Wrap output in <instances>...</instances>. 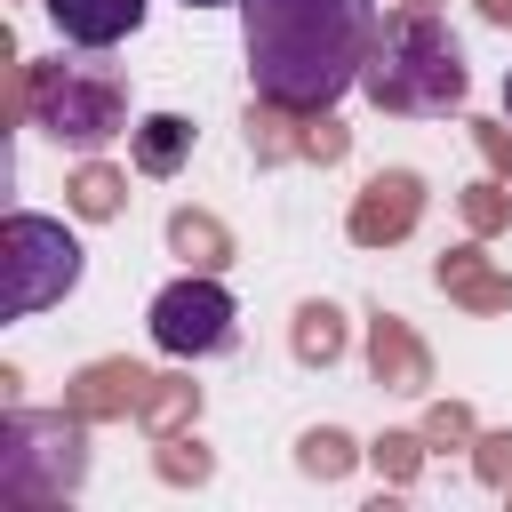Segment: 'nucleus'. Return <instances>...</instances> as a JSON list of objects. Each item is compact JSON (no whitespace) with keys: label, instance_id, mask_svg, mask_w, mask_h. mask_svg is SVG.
<instances>
[{"label":"nucleus","instance_id":"4","mask_svg":"<svg viewBox=\"0 0 512 512\" xmlns=\"http://www.w3.org/2000/svg\"><path fill=\"white\" fill-rule=\"evenodd\" d=\"M80 480H88V416L8 408V424H0V504L40 512V504H64Z\"/></svg>","mask_w":512,"mask_h":512},{"label":"nucleus","instance_id":"26","mask_svg":"<svg viewBox=\"0 0 512 512\" xmlns=\"http://www.w3.org/2000/svg\"><path fill=\"white\" fill-rule=\"evenodd\" d=\"M504 112H512V72H504Z\"/></svg>","mask_w":512,"mask_h":512},{"label":"nucleus","instance_id":"16","mask_svg":"<svg viewBox=\"0 0 512 512\" xmlns=\"http://www.w3.org/2000/svg\"><path fill=\"white\" fill-rule=\"evenodd\" d=\"M296 360H304V368L344 360V312H336V304H304V312H296Z\"/></svg>","mask_w":512,"mask_h":512},{"label":"nucleus","instance_id":"8","mask_svg":"<svg viewBox=\"0 0 512 512\" xmlns=\"http://www.w3.org/2000/svg\"><path fill=\"white\" fill-rule=\"evenodd\" d=\"M416 216H424V176H416V168H384V176H368V184H360V200H352L344 232H352L360 248H392V240H408V232H416Z\"/></svg>","mask_w":512,"mask_h":512},{"label":"nucleus","instance_id":"6","mask_svg":"<svg viewBox=\"0 0 512 512\" xmlns=\"http://www.w3.org/2000/svg\"><path fill=\"white\" fill-rule=\"evenodd\" d=\"M152 344L168 360H216L240 344V304L224 296L216 272H184L152 296Z\"/></svg>","mask_w":512,"mask_h":512},{"label":"nucleus","instance_id":"21","mask_svg":"<svg viewBox=\"0 0 512 512\" xmlns=\"http://www.w3.org/2000/svg\"><path fill=\"white\" fill-rule=\"evenodd\" d=\"M160 480H208V456H200V440L168 432V440H160Z\"/></svg>","mask_w":512,"mask_h":512},{"label":"nucleus","instance_id":"15","mask_svg":"<svg viewBox=\"0 0 512 512\" xmlns=\"http://www.w3.org/2000/svg\"><path fill=\"white\" fill-rule=\"evenodd\" d=\"M64 192H72V216L104 224V216H120V200H128V176H120V168H104V160H80Z\"/></svg>","mask_w":512,"mask_h":512},{"label":"nucleus","instance_id":"17","mask_svg":"<svg viewBox=\"0 0 512 512\" xmlns=\"http://www.w3.org/2000/svg\"><path fill=\"white\" fill-rule=\"evenodd\" d=\"M136 416L168 440V432H184V424L200 416V384H184V376H152V392H144V408H136Z\"/></svg>","mask_w":512,"mask_h":512},{"label":"nucleus","instance_id":"27","mask_svg":"<svg viewBox=\"0 0 512 512\" xmlns=\"http://www.w3.org/2000/svg\"><path fill=\"white\" fill-rule=\"evenodd\" d=\"M184 8H224V0H184Z\"/></svg>","mask_w":512,"mask_h":512},{"label":"nucleus","instance_id":"12","mask_svg":"<svg viewBox=\"0 0 512 512\" xmlns=\"http://www.w3.org/2000/svg\"><path fill=\"white\" fill-rule=\"evenodd\" d=\"M432 280H440L456 304H472V312H512V280H504L480 248H448V256L432 264Z\"/></svg>","mask_w":512,"mask_h":512},{"label":"nucleus","instance_id":"11","mask_svg":"<svg viewBox=\"0 0 512 512\" xmlns=\"http://www.w3.org/2000/svg\"><path fill=\"white\" fill-rule=\"evenodd\" d=\"M368 368H376V384H392V392H424V384H432V352L408 336L400 312H376V320H368Z\"/></svg>","mask_w":512,"mask_h":512},{"label":"nucleus","instance_id":"25","mask_svg":"<svg viewBox=\"0 0 512 512\" xmlns=\"http://www.w3.org/2000/svg\"><path fill=\"white\" fill-rule=\"evenodd\" d=\"M480 16L488 24H512V0H480Z\"/></svg>","mask_w":512,"mask_h":512},{"label":"nucleus","instance_id":"2","mask_svg":"<svg viewBox=\"0 0 512 512\" xmlns=\"http://www.w3.org/2000/svg\"><path fill=\"white\" fill-rule=\"evenodd\" d=\"M8 112L32 120L40 136H56L64 152H104V144L128 128V80H120L112 64H64V56L24 64V56H16V72H8Z\"/></svg>","mask_w":512,"mask_h":512},{"label":"nucleus","instance_id":"22","mask_svg":"<svg viewBox=\"0 0 512 512\" xmlns=\"http://www.w3.org/2000/svg\"><path fill=\"white\" fill-rule=\"evenodd\" d=\"M472 144L488 152V168H496V176H512V136H504L496 120H472Z\"/></svg>","mask_w":512,"mask_h":512},{"label":"nucleus","instance_id":"9","mask_svg":"<svg viewBox=\"0 0 512 512\" xmlns=\"http://www.w3.org/2000/svg\"><path fill=\"white\" fill-rule=\"evenodd\" d=\"M144 392H152V376H144L136 360H88V368L64 384V408L88 416V424H104V416H136Z\"/></svg>","mask_w":512,"mask_h":512},{"label":"nucleus","instance_id":"10","mask_svg":"<svg viewBox=\"0 0 512 512\" xmlns=\"http://www.w3.org/2000/svg\"><path fill=\"white\" fill-rule=\"evenodd\" d=\"M40 8L72 48H120L144 24V0H40Z\"/></svg>","mask_w":512,"mask_h":512},{"label":"nucleus","instance_id":"23","mask_svg":"<svg viewBox=\"0 0 512 512\" xmlns=\"http://www.w3.org/2000/svg\"><path fill=\"white\" fill-rule=\"evenodd\" d=\"M480 472H488L496 488L512 480V432H488V440H480Z\"/></svg>","mask_w":512,"mask_h":512},{"label":"nucleus","instance_id":"24","mask_svg":"<svg viewBox=\"0 0 512 512\" xmlns=\"http://www.w3.org/2000/svg\"><path fill=\"white\" fill-rule=\"evenodd\" d=\"M464 432H472L464 408H432V424H424V440H464Z\"/></svg>","mask_w":512,"mask_h":512},{"label":"nucleus","instance_id":"20","mask_svg":"<svg viewBox=\"0 0 512 512\" xmlns=\"http://www.w3.org/2000/svg\"><path fill=\"white\" fill-rule=\"evenodd\" d=\"M504 216H512V192H504V184H472V192H464V224H472V232H496Z\"/></svg>","mask_w":512,"mask_h":512},{"label":"nucleus","instance_id":"5","mask_svg":"<svg viewBox=\"0 0 512 512\" xmlns=\"http://www.w3.org/2000/svg\"><path fill=\"white\" fill-rule=\"evenodd\" d=\"M72 288H80V240L56 216L16 208L0 224V312L8 320H32V312H48Z\"/></svg>","mask_w":512,"mask_h":512},{"label":"nucleus","instance_id":"13","mask_svg":"<svg viewBox=\"0 0 512 512\" xmlns=\"http://www.w3.org/2000/svg\"><path fill=\"white\" fill-rule=\"evenodd\" d=\"M128 160H136V176H176L192 160V120L184 112H144L128 128Z\"/></svg>","mask_w":512,"mask_h":512},{"label":"nucleus","instance_id":"19","mask_svg":"<svg viewBox=\"0 0 512 512\" xmlns=\"http://www.w3.org/2000/svg\"><path fill=\"white\" fill-rule=\"evenodd\" d=\"M368 456H376V472H392V480H408V472L424 464V432H384V440H376Z\"/></svg>","mask_w":512,"mask_h":512},{"label":"nucleus","instance_id":"7","mask_svg":"<svg viewBox=\"0 0 512 512\" xmlns=\"http://www.w3.org/2000/svg\"><path fill=\"white\" fill-rule=\"evenodd\" d=\"M248 152L256 160H344L352 152V136L328 120V112H288V104H264V112H248Z\"/></svg>","mask_w":512,"mask_h":512},{"label":"nucleus","instance_id":"1","mask_svg":"<svg viewBox=\"0 0 512 512\" xmlns=\"http://www.w3.org/2000/svg\"><path fill=\"white\" fill-rule=\"evenodd\" d=\"M376 32H384L376 0H240L256 104L328 112L344 88H360Z\"/></svg>","mask_w":512,"mask_h":512},{"label":"nucleus","instance_id":"18","mask_svg":"<svg viewBox=\"0 0 512 512\" xmlns=\"http://www.w3.org/2000/svg\"><path fill=\"white\" fill-rule=\"evenodd\" d=\"M296 464H304L312 480H344V472L360 464V448H352V440L328 424V432H304V440H296Z\"/></svg>","mask_w":512,"mask_h":512},{"label":"nucleus","instance_id":"3","mask_svg":"<svg viewBox=\"0 0 512 512\" xmlns=\"http://www.w3.org/2000/svg\"><path fill=\"white\" fill-rule=\"evenodd\" d=\"M360 88H368L376 112H448V104H464V56H456L432 0H400L384 16Z\"/></svg>","mask_w":512,"mask_h":512},{"label":"nucleus","instance_id":"14","mask_svg":"<svg viewBox=\"0 0 512 512\" xmlns=\"http://www.w3.org/2000/svg\"><path fill=\"white\" fill-rule=\"evenodd\" d=\"M168 248H176L192 272H224V264H232V232H224L208 208H176V216H168Z\"/></svg>","mask_w":512,"mask_h":512}]
</instances>
